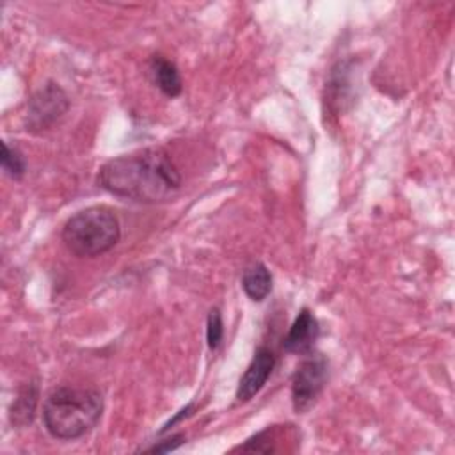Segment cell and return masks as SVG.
Instances as JSON below:
<instances>
[{
  "mask_svg": "<svg viewBox=\"0 0 455 455\" xmlns=\"http://www.w3.org/2000/svg\"><path fill=\"white\" fill-rule=\"evenodd\" d=\"M318 336H320L318 320L309 309L304 307L295 316V320L284 338V350L290 354H307V352H311Z\"/></svg>",
  "mask_w": 455,
  "mask_h": 455,
  "instance_id": "52a82bcc",
  "label": "cell"
},
{
  "mask_svg": "<svg viewBox=\"0 0 455 455\" xmlns=\"http://www.w3.org/2000/svg\"><path fill=\"white\" fill-rule=\"evenodd\" d=\"M224 338V323H222V315L217 307H213L208 313L206 320V343L210 350H217L220 347V341Z\"/></svg>",
  "mask_w": 455,
  "mask_h": 455,
  "instance_id": "7c38bea8",
  "label": "cell"
},
{
  "mask_svg": "<svg viewBox=\"0 0 455 455\" xmlns=\"http://www.w3.org/2000/svg\"><path fill=\"white\" fill-rule=\"evenodd\" d=\"M190 411H192V403H188V405H187V407H185V409H181V411H180V414H176V416H174V418H172V419H171V421H167V423H165V425H164V428H162V432H165V430H167V428H169V427H172V425H174V423H176V421H180V419H181V418H183V416H188V414H190Z\"/></svg>",
  "mask_w": 455,
  "mask_h": 455,
  "instance_id": "5bb4252c",
  "label": "cell"
},
{
  "mask_svg": "<svg viewBox=\"0 0 455 455\" xmlns=\"http://www.w3.org/2000/svg\"><path fill=\"white\" fill-rule=\"evenodd\" d=\"M183 443H185V435L183 434H174V435H171L167 439H162V441L155 443L149 448H144V451H149V453H167V451H172V450L180 448Z\"/></svg>",
  "mask_w": 455,
  "mask_h": 455,
  "instance_id": "4fadbf2b",
  "label": "cell"
},
{
  "mask_svg": "<svg viewBox=\"0 0 455 455\" xmlns=\"http://www.w3.org/2000/svg\"><path fill=\"white\" fill-rule=\"evenodd\" d=\"M98 185L117 197L155 204L180 190L181 174L165 149L146 148L103 164Z\"/></svg>",
  "mask_w": 455,
  "mask_h": 455,
  "instance_id": "6da1fadb",
  "label": "cell"
},
{
  "mask_svg": "<svg viewBox=\"0 0 455 455\" xmlns=\"http://www.w3.org/2000/svg\"><path fill=\"white\" fill-rule=\"evenodd\" d=\"M37 398L39 391L36 384H25L20 387L12 405H11V421L16 427H27L32 423L36 416V407H37Z\"/></svg>",
  "mask_w": 455,
  "mask_h": 455,
  "instance_id": "30bf717a",
  "label": "cell"
},
{
  "mask_svg": "<svg viewBox=\"0 0 455 455\" xmlns=\"http://www.w3.org/2000/svg\"><path fill=\"white\" fill-rule=\"evenodd\" d=\"M151 75H153L156 87L165 96L176 98L178 94H181V89H183L181 75H180L176 64L171 62L169 59L162 57V55H155L151 59Z\"/></svg>",
  "mask_w": 455,
  "mask_h": 455,
  "instance_id": "ba28073f",
  "label": "cell"
},
{
  "mask_svg": "<svg viewBox=\"0 0 455 455\" xmlns=\"http://www.w3.org/2000/svg\"><path fill=\"white\" fill-rule=\"evenodd\" d=\"M327 380V361L322 355H311L300 363L291 379V403L295 412L302 414L316 402Z\"/></svg>",
  "mask_w": 455,
  "mask_h": 455,
  "instance_id": "5b68a950",
  "label": "cell"
},
{
  "mask_svg": "<svg viewBox=\"0 0 455 455\" xmlns=\"http://www.w3.org/2000/svg\"><path fill=\"white\" fill-rule=\"evenodd\" d=\"M121 236V226L110 208L89 206L69 217L62 242L78 258H96L110 251Z\"/></svg>",
  "mask_w": 455,
  "mask_h": 455,
  "instance_id": "3957f363",
  "label": "cell"
},
{
  "mask_svg": "<svg viewBox=\"0 0 455 455\" xmlns=\"http://www.w3.org/2000/svg\"><path fill=\"white\" fill-rule=\"evenodd\" d=\"M2 167L14 180H20L25 174V160L21 153L7 142H2Z\"/></svg>",
  "mask_w": 455,
  "mask_h": 455,
  "instance_id": "8fae6325",
  "label": "cell"
},
{
  "mask_svg": "<svg viewBox=\"0 0 455 455\" xmlns=\"http://www.w3.org/2000/svg\"><path fill=\"white\" fill-rule=\"evenodd\" d=\"M242 288L251 300H254V302L265 300L268 297V293L272 291L270 270L263 263L251 265L242 275Z\"/></svg>",
  "mask_w": 455,
  "mask_h": 455,
  "instance_id": "9c48e42d",
  "label": "cell"
},
{
  "mask_svg": "<svg viewBox=\"0 0 455 455\" xmlns=\"http://www.w3.org/2000/svg\"><path fill=\"white\" fill-rule=\"evenodd\" d=\"M69 108L68 94L53 82L44 84L27 107V130L44 132L53 126Z\"/></svg>",
  "mask_w": 455,
  "mask_h": 455,
  "instance_id": "277c9868",
  "label": "cell"
},
{
  "mask_svg": "<svg viewBox=\"0 0 455 455\" xmlns=\"http://www.w3.org/2000/svg\"><path fill=\"white\" fill-rule=\"evenodd\" d=\"M274 366H275L274 352L267 347L256 348L252 361L249 363L247 370L240 377V382L236 387V398L240 402H247L254 395H258L261 391V387L267 384L268 377L272 375Z\"/></svg>",
  "mask_w": 455,
  "mask_h": 455,
  "instance_id": "8992f818",
  "label": "cell"
},
{
  "mask_svg": "<svg viewBox=\"0 0 455 455\" xmlns=\"http://www.w3.org/2000/svg\"><path fill=\"white\" fill-rule=\"evenodd\" d=\"M103 412V396L92 387L59 386L43 402V423L55 439L71 441L91 432Z\"/></svg>",
  "mask_w": 455,
  "mask_h": 455,
  "instance_id": "7a4b0ae2",
  "label": "cell"
}]
</instances>
